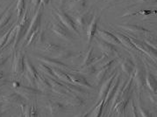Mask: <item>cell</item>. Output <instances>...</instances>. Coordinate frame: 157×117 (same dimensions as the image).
<instances>
[{
    "instance_id": "obj_44",
    "label": "cell",
    "mask_w": 157,
    "mask_h": 117,
    "mask_svg": "<svg viewBox=\"0 0 157 117\" xmlns=\"http://www.w3.org/2000/svg\"><path fill=\"white\" fill-rule=\"evenodd\" d=\"M137 3H153V2H156V0H132Z\"/></svg>"
},
{
    "instance_id": "obj_10",
    "label": "cell",
    "mask_w": 157,
    "mask_h": 117,
    "mask_svg": "<svg viewBox=\"0 0 157 117\" xmlns=\"http://www.w3.org/2000/svg\"><path fill=\"white\" fill-rule=\"evenodd\" d=\"M17 93L21 94L25 100H33L36 95L42 94L43 92L39 90L38 88H34L33 86H25L19 85L17 87H15Z\"/></svg>"
},
{
    "instance_id": "obj_17",
    "label": "cell",
    "mask_w": 157,
    "mask_h": 117,
    "mask_svg": "<svg viewBox=\"0 0 157 117\" xmlns=\"http://www.w3.org/2000/svg\"><path fill=\"white\" fill-rule=\"evenodd\" d=\"M130 98H131V93L120 99V101L116 103V105L113 107L112 113L115 112L119 115H123L124 113H125V110H126V106H127L129 101H130Z\"/></svg>"
},
{
    "instance_id": "obj_15",
    "label": "cell",
    "mask_w": 157,
    "mask_h": 117,
    "mask_svg": "<svg viewBox=\"0 0 157 117\" xmlns=\"http://www.w3.org/2000/svg\"><path fill=\"white\" fill-rule=\"evenodd\" d=\"M97 32H98V35L99 38H101L102 40L105 41L107 43L112 44V45H114V46L121 45L120 40L112 32H110V31H105V30H100V29H98Z\"/></svg>"
},
{
    "instance_id": "obj_47",
    "label": "cell",
    "mask_w": 157,
    "mask_h": 117,
    "mask_svg": "<svg viewBox=\"0 0 157 117\" xmlns=\"http://www.w3.org/2000/svg\"><path fill=\"white\" fill-rule=\"evenodd\" d=\"M5 78V74H4V72L0 69V80H3Z\"/></svg>"
},
{
    "instance_id": "obj_18",
    "label": "cell",
    "mask_w": 157,
    "mask_h": 117,
    "mask_svg": "<svg viewBox=\"0 0 157 117\" xmlns=\"http://www.w3.org/2000/svg\"><path fill=\"white\" fill-rule=\"evenodd\" d=\"M120 74H117V76H116V78H115V80H113V84H112V86L111 87L109 88V90H108V92H107L106 95H105V102H104V107L105 108L106 106L109 105L110 103V101H111V100L113 97V95H114V93L116 92V90H117V88H118V86L120 85Z\"/></svg>"
},
{
    "instance_id": "obj_12",
    "label": "cell",
    "mask_w": 157,
    "mask_h": 117,
    "mask_svg": "<svg viewBox=\"0 0 157 117\" xmlns=\"http://www.w3.org/2000/svg\"><path fill=\"white\" fill-rule=\"evenodd\" d=\"M69 77L71 80V82L73 84H75L77 86H82V87H87L90 89H94V86H92L88 82V80H86V78L82 75V74H77V73H68Z\"/></svg>"
},
{
    "instance_id": "obj_13",
    "label": "cell",
    "mask_w": 157,
    "mask_h": 117,
    "mask_svg": "<svg viewBox=\"0 0 157 117\" xmlns=\"http://www.w3.org/2000/svg\"><path fill=\"white\" fill-rule=\"evenodd\" d=\"M100 19V16L99 15H95L91 19L90 23L89 24L88 27H87V43L88 45L90 44L92 38H94L95 34L98 30V24L99 22Z\"/></svg>"
},
{
    "instance_id": "obj_41",
    "label": "cell",
    "mask_w": 157,
    "mask_h": 117,
    "mask_svg": "<svg viewBox=\"0 0 157 117\" xmlns=\"http://www.w3.org/2000/svg\"><path fill=\"white\" fill-rule=\"evenodd\" d=\"M131 108H132V117H139L138 112H137V108H136V106H135V104H134V102H133V101H132Z\"/></svg>"
},
{
    "instance_id": "obj_16",
    "label": "cell",
    "mask_w": 157,
    "mask_h": 117,
    "mask_svg": "<svg viewBox=\"0 0 157 117\" xmlns=\"http://www.w3.org/2000/svg\"><path fill=\"white\" fill-rule=\"evenodd\" d=\"M47 107H48V109L49 110V113L52 116L56 115L60 111L66 110L65 105L56 101H56L55 100H48L47 101Z\"/></svg>"
},
{
    "instance_id": "obj_9",
    "label": "cell",
    "mask_w": 157,
    "mask_h": 117,
    "mask_svg": "<svg viewBox=\"0 0 157 117\" xmlns=\"http://www.w3.org/2000/svg\"><path fill=\"white\" fill-rule=\"evenodd\" d=\"M119 28L123 29L124 31H128V32H132L135 36L137 35H143L146 37H148L153 35V33L150 31H148L147 29L144 28L143 26H140L138 25H132V24H127V25H119Z\"/></svg>"
},
{
    "instance_id": "obj_37",
    "label": "cell",
    "mask_w": 157,
    "mask_h": 117,
    "mask_svg": "<svg viewBox=\"0 0 157 117\" xmlns=\"http://www.w3.org/2000/svg\"><path fill=\"white\" fill-rule=\"evenodd\" d=\"M142 41H144L145 43L147 44V45H148L151 47L156 49V38L155 37H153V35L147 37L144 40H142Z\"/></svg>"
},
{
    "instance_id": "obj_1",
    "label": "cell",
    "mask_w": 157,
    "mask_h": 117,
    "mask_svg": "<svg viewBox=\"0 0 157 117\" xmlns=\"http://www.w3.org/2000/svg\"><path fill=\"white\" fill-rule=\"evenodd\" d=\"M133 63H134V70L132 73V80L136 86L140 90H143L146 86L145 78H146V68L140 60L137 55H133Z\"/></svg>"
},
{
    "instance_id": "obj_6",
    "label": "cell",
    "mask_w": 157,
    "mask_h": 117,
    "mask_svg": "<svg viewBox=\"0 0 157 117\" xmlns=\"http://www.w3.org/2000/svg\"><path fill=\"white\" fill-rule=\"evenodd\" d=\"M25 53L21 50L16 52L13 55V71L16 76L24 74L25 71Z\"/></svg>"
},
{
    "instance_id": "obj_8",
    "label": "cell",
    "mask_w": 157,
    "mask_h": 117,
    "mask_svg": "<svg viewBox=\"0 0 157 117\" xmlns=\"http://www.w3.org/2000/svg\"><path fill=\"white\" fill-rule=\"evenodd\" d=\"M36 58H37L38 60L44 63L47 66L50 67L51 68H60V69H63V70L68 72V73H71L72 72L73 68H69L66 64H64L61 60H58L56 59L47 57V56H36Z\"/></svg>"
},
{
    "instance_id": "obj_40",
    "label": "cell",
    "mask_w": 157,
    "mask_h": 117,
    "mask_svg": "<svg viewBox=\"0 0 157 117\" xmlns=\"http://www.w3.org/2000/svg\"><path fill=\"white\" fill-rule=\"evenodd\" d=\"M31 117H38V108L36 105H31Z\"/></svg>"
},
{
    "instance_id": "obj_19",
    "label": "cell",
    "mask_w": 157,
    "mask_h": 117,
    "mask_svg": "<svg viewBox=\"0 0 157 117\" xmlns=\"http://www.w3.org/2000/svg\"><path fill=\"white\" fill-rule=\"evenodd\" d=\"M36 86L39 90H40L43 93L52 90V86H51L50 82L48 80V78H45L43 74H39V73L36 78Z\"/></svg>"
},
{
    "instance_id": "obj_29",
    "label": "cell",
    "mask_w": 157,
    "mask_h": 117,
    "mask_svg": "<svg viewBox=\"0 0 157 117\" xmlns=\"http://www.w3.org/2000/svg\"><path fill=\"white\" fill-rule=\"evenodd\" d=\"M97 60V58H95L93 56V46H90L89 49L86 51L84 57H83V60H82V64L80 65V67L82 66H87V65H93V63L95 60Z\"/></svg>"
},
{
    "instance_id": "obj_21",
    "label": "cell",
    "mask_w": 157,
    "mask_h": 117,
    "mask_svg": "<svg viewBox=\"0 0 157 117\" xmlns=\"http://www.w3.org/2000/svg\"><path fill=\"white\" fill-rule=\"evenodd\" d=\"M145 83L147 88L150 90L151 92L155 94H156L157 92V80L156 77L154 76L146 68V78H145Z\"/></svg>"
},
{
    "instance_id": "obj_25",
    "label": "cell",
    "mask_w": 157,
    "mask_h": 117,
    "mask_svg": "<svg viewBox=\"0 0 157 117\" xmlns=\"http://www.w3.org/2000/svg\"><path fill=\"white\" fill-rule=\"evenodd\" d=\"M64 49H65V47H63L58 44L53 43V42H48V43L45 44V50L47 52H49L50 53H52L54 59H56Z\"/></svg>"
},
{
    "instance_id": "obj_24",
    "label": "cell",
    "mask_w": 157,
    "mask_h": 117,
    "mask_svg": "<svg viewBox=\"0 0 157 117\" xmlns=\"http://www.w3.org/2000/svg\"><path fill=\"white\" fill-rule=\"evenodd\" d=\"M12 7H13V5H11V6L9 7V9L7 10V12L6 13V14L2 17V19H0V36H2L3 33L10 27V26H9L6 29V26L8 25V24H9L10 20L12 19V16H13V12H12V10H11Z\"/></svg>"
},
{
    "instance_id": "obj_50",
    "label": "cell",
    "mask_w": 157,
    "mask_h": 117,
    "mask_svg": "<svg viewBox=\"0 0 157 117\" xmlns=\"http://www.w3.org/2000/svg\"><path fill=\"white\" fill-rule=\"evenodd\" d=\"M112 2L113 3H118V2H120V1H122V0H111Z\"/></svg>"
},
{
    "instance_id": "obj_42",
    "label": "cell",
    "mask_w": 157,
    "mask_h": 117,
    "mask_svg": "<svg viewBox=\"0 0 157 117\" xmlns=\"http://www.w3.org/2000/svg\"><path fill=\"white\" fill-rule=\"evenodd\" d=\"M31 3L33 4V5L34 6L35 9H38L40 5V0H31Z\"/></svg>"
},
{
    "instance_id": "obj_7",
    "label": "cell",
    "mask_w": 157,
    "mask_h": 117,
    "mask_svg": "<svg viewBox=\"0 0 157 117\" xmlns=\"http://www.w3.org/2000/svg\"><path fill=\"white\" fill-rule=\"evenodd\" d=\"M96 43L98 44V47L100 48V50L103 52V53L105 56H107L110 59H115V57H119L120 53L119 51L116 48V46L114 45L109 44L102 40L99 38H96Z\"/></svg>"
},
{
    "instance_id": "obj_46",
    "label": "cell",
    "mask_w": 157,
    "mask_h": 117,
    "mask_svg": "<svg viewBox=\"0 0 157 117\" xmlns=\"http://www.w3.org/2000/svg\"><path fill=\"white\" fill-rule=\"evenodd\" d=\"M10 6H11V5H10L9 6L7 7L6 9H5V10H4L3 12H0V19H2V17H3V16H4V15L6 14V12H7V10L9 9V7H10Z\"/></svg>"
},
{
    "instance_id": "obj_5",
    "label": "cell",
    "mask_w": 157,
    "mask_h": 117,
    "mask_svg": "<svg viewBox=\"0 0 157 117\" xmlns=\"http://www.w3.org/2000/svg\"><path fill=\"white\" fill-rule=\"evenodd\" d=\"M128 37L130 38V40H131L132 45H133V46L135 47V49L142 52L148 58H150L153 61H155V63H156V49H155V48L149 46L148 45H147V44L145 43L144 41L140 40L137 38L132 37V36H128Z\"/></svg>"
},
{
    "instance_id": "obj_20",
    "label": "cell",
    "mask_w": 157,
    "mask_h": 117,
    "mask_svg": "<svg viewBox=\"0 0 157 117\" xmlns=\"http://www.w3.org/2000/svg\"><path fill=\"white\" fill-rule=\"evenodd\" d=\"M63 101H64L67 106L70 107H81L84 104V100L75 93H71L69 96L63 97Z\"/></svg>"
},
{
    "instance_id": "obj_35",
    "label": "cell",
    "mask_w": 157,
    "mask_h": 117,
    "mask_svg": "<svg viewBox=\"0 0 157 117\" xmlns=\"http://www.w3.org/2000/svg\"><path fill=\"white\" fill-rule=\"evenodd\" d=\"M38 69L42 73V74H45L47 76H49V77L53 78V79H56V77L54 74V72H53L52 68L50 67H48V66H47L44 63H42V62L40 63L38 65Z\"/></svg>"
},
{
    "instance_id": "obj_33",
    "label": "cell",
    "mask_w": 157,
    "mask_h": 117,
    "mask_svg": "<svg viewBox=\"0 0 157 117\" xmlns=\"http://www.w3.org/2000/svg\"><path fill=\"white\" fill-rule=\"evenodd\" d=\"M63 83L69 92L73 93H86V91L82 88V86H77L73 83H68V82H63Z\"/></svg>"
},
{
    "instance_id": "obj_36",
    "label": "cell",
    "mask_w": 157,
    "mask_h": 117,
    "mask_svg": "<svg viewBox=\"0 0 157 117\" xmlns=\"http://www.w3.org/2000/svg\"><path fill=\"white\" fill-rule=\"evenodd\" d=\"M112 66H108V67H105V68H99L98 71V74L96 76V80H97V84H100L102 80L105 79V77L106 76L108 72L111 70Z\"/></svg>"
},
{
    "instance_id": "obj_52",
    "label": "cell",
    "mask_w": 157,
    "mask_h": 117,
    "mask_svg": "<svg viewBox=\"0 0 157 117\" xmlns=\"http://www.w3.org/2000/svg\"><path fill=\"white\" fill-rule=\"evenodd\" d=\"M99 1H101V0H99Z\"/></svg>"
},
{
    "instance_id": "obj_28",
    "label": "cell",
    "mask_w": 157,
    "mask_h": 117,
    "mask_svg": "<svg viewBox=\"0 0 157 117\" xmlns=\"http://www.w3.org/2000/svg\"><path fill=\"white\" fill-rule=\"evenodd\" d=\"M97 71V68L94 65H87V66H82L76 69H72L71 73H77L80 74H85V75H91Z\"/></svg>"
},
{
    "instance_id": "obj_22",
    "label": "cell",
    "mask_w": 157,
    "mask_h": 117,
    "mask_svg": "<svg viewBox=\"0 0 157 117\" xmlns=\"http://www.w3.org/2000/svg\"><path fill=\"white\" fill-rule=\"evenodd\" d=\"M117 74H118V73H117L116 71H114V72L113 73V74H111V75L108 77V79H107V80H105L103 84H102V86H101V88H100V91H99V100L105 97L107 92H108L109 88H110L111 86H112L113 80H115V78H116Z\"/></svg>"
},
{
    "instance_id": "obj_3",
    "label": "cell",
    "mask_w": 157,
    "mask_h": 117,
    "mask_svg": "<svg viewBox=\"0 0 157 117\" xmlns=\"http://www.w3.org/2000/svg\"><path fill=\"white\" fill-rule=\"evenodd\" d=\"M52 13L54 15H56L57 17V19L60 20V22L63 24L66 28H68L69 31L73 33L76 34L78 37H80V32H79V30L77 28V26L75 25V21L73 20V19L69 16L68 13H66L63 10H60V9H56L55 8L53 11H52Z\"/></svg>"
},
{
    "instance_id": "obj_34",
    "label": "cell",
    "mask_w": 157,
    "mask_h": 117,
    "mask_svg": "<svg viewBox=\"0 0 157 117\" xmlns=\"http://www.w3.org/2000/svg\"><path fill=\"white\" fill-rule=\"evenodd\" d=\"M25 1L26 0H18L17 5H16V12H17V22L19 23L21 19L23 14L25 11Z\"/></svg>"
},
{
    "instance_id": "obj_31",
    "label": "cell",
    "mask_w": 157,
    "mask_h": 117,
    "mask_svg": "<svg viewBox=\"0 0 157 117\" xmlns=\"http://www.w3.org/2000/svg\"><path fill=\"white\" fill-rule=\"evenodd\" d=\"M100 101L96 105L93 110L90 112V117H101L102 114H103V110L105 108L104 107V102H105V98L99 100Z\"/></svg>"
},
{
    "instance_id": "obj_32",
    "label": "cell",
    "mask_w": 157,
    "mask_h": 117,
    "mask_svg": "<svg viewBox=\"0 0 157 117\" xmlns=\"http://www.w3.org/2000/svg\"><path fill=\"white\" fill-rule=\"evenodd\" d=\"M25 68L26 69L27 74H29L35 79L37 78V70H36V68H34V66L33 65V63H32V61L28 57H25Z\"/></svg>"
},
{
    "instance_id": "obj_39",
    "label": "cell",
    "mask_w": 157,
    "mask_h": 117,
    "mask_svg": "<svg viewBox=\"0 0 157 117\" xmlns=\"http://www.w3.org/2000/svg\"><path fill=\"white\" fill-rule=\"evenodd\" d=\"M9 59H10V55L4 54V53H1V54H0V68H2V67L8 61Z\"/></svg>"
},
{
    "instance_id": "obj_2",
    "label": "cell",
    "mask_w": 157,
    "mask_h": 117,
    "mask_svg": "<svg viewBox=\"0 0 157 117\" xmlns=\"http://www.w3.org/2000/svg\"><path fill=\"white\" fill-rule=\"evenodd\" d=\"M49 28H50L51 31H53L60 38H63L64 40L70 42V43L75 40L73 33L60 22V20L57 19L56 15H54V19L50 22Z\"/></svg>"
},
{
    "instance_id": "obj_26",
    "label": "cell",
    "mask_w": 157,
    "mask_h": 117,
    "mask_svg": "<svg viewBox=\"0 0 157 117\" xmlns=\"http://www.w3.org/2000/svg\"><path fill=\"white\" fill-rule=\"evenodd\" d=\"M117 38L120 40V42L121 45H123L126 48H127L128 50H136L135 49V47L133 46V45L131 42V40H130V38L129 37L127 36V35H125V34H122V33H120V32H117V31H115L114 33H113Z\"/></svg>"
},
{
    "instance_id": "obj_49",
    "label": "cell",
    "mask_w": 157,
    "mask_h": 117,
    "mask_svg": "<svg viewBox=\"0 0 157 117\" xmlns=\"http://www.w3.org/2000/svg\"><path fill=\"white\" fill-rule=\"evenodd\" d=\"M18 117H24L23 114H22V112H19V115H18Z\"/></svg>"
},
{
    "instance_id": "obj_43",
    "label": "cell",
    "mask_w": 157,
    "mask_h": 117,
    "mask_svg": "<svg viewBox=\"0 0 157 117\" xmlns=\"http://www.w3.org/2000/svg\"><path fill=\"white\" fill-rule=\"evenodd\" d=\"M90 114V111H87V112H84V113H81V114L75 115V117H89Z\"/></svg>"
},
{
    "instance_id": "obj_27",
    "label": "cell",
    "mask_w": 157,
    "mask_h": 117,
    "mask_svg": "<svg viewBox=\"0 0 157 117\" xmlns=\"http://www.w3.org/2000/svg\"><path fill=\"white\" fill-rule=\"evenodd\" d=\"M120 68L124 73H126L128 76H130L133 73V70H134V63L131 59L125 58L120 63Z\"/></svg>"
},
{
    "instance_id": "obj_38",
    "label": "cell",
    "mask_w": 157,
    "mask_h": 117,
    "mask_svg": "<svg viewBox=\"0 0 157 117\" xmlns=\"http://www.w3.org/2000/svg\"><path fill=\"white\" fill-rule=\"evenodd\" d=\"M136 108L139 111V113L141 115V117H153L152 113H150L149 111L147 110V109H145L140 104H139L138 107H136Z\"/></svg>"
},
{
    "instance_id": "obj_14",
    "label": "cell",
    "mask_w": 157,
    "mask_h": 117,
    "mask_svg": "<svg viewBox=\"0 0 157 117\" xmlns=\"http://www.w3.org/2000/svg\"><path fill=\"white\" fill-rule=\"evenodd\" d=\"M25 100L21 94H19V93H9L6 96L3 97V101L6 102L7 104H18V105H23L26 103Z\"/></svg>"
},
{
    "instance_id": "obj_23",
    "label": "cell",
    "mask_w": 157,
    "mask_h": 117,
    "mask_svg": "<svg viewBox=\"0 0 157 117\" xmlns=\"http://www.w3.org/2000/svg\"><path fill=\"white\" fill-rule=\"evenodd\" d=\"M87 5V0H69V9L74 13H81L85 10Z\"/></svg>"
},
{
    "instance_id": "obj_53",
    "label": "cell",
    "mask_w": 157,
    "mask_h": 117,
    "mask_svg": "<svg viewBox=\"0 0 157 117\" xmlns=\"http://www.w3.org/2000/svg\"><path fill=\"white\" fill-rule=\"evenodd\" d=\"M0 6H1V5H0Z\"/></svg>"
},
{
    "instance_id": "obj_51",
    "label": "cell",
    "mask_w": 157,
    "mask_h": 117,
    "mask_svg": "<svg viewBox=\"0 0 157 117\" xmlns=\"http://www.w3.org/2000/svg\"><path fill=\"white\" fill-rule=\"evenodd\" d=\"M2 115H3V112H0V117H2Z\"/></svg>"
},
{
    "instance_id": "obj_48",
    "label": "cell",
    "mask_w": 157,
    "mask_h": 117,
    "mask_svg": "<svg viewBox=\"0 0 157 117\" xmlns=\"http://www.w3.org/2000/svg\"><path fill=\"white\" fill-rule=\"evenodd\" d=\"M67 1H68V0H60V5L63 6V5H65V3H66Z\"/></svg>"
},
{
    "instance_id": "obj_45",
    "label": "cell",
    "mask_w": 157,
    "mask_h": 117,
    "mask_svg": "<svg viewBox=\"0 0 157 117\" xmlns=\"http://www.w3.org/2000/svg\"><path fill=\"white\" fill-rule=\"evenodd\" d=\"M49 2H50V0H40V5H42L43 7H45Z\"/></svg>"
},
{
    "instance_id": "obj_30",
    "label": "cell",
    "mask_w": 157,
    "mask_h": 117,
    "mask_svg": "<svg viewBox=\"0 0 157 117\" xmlns=\"http://www.w3.org/2000/svg\"><path fill=\"white\" fill-rule=\"evenodd\" d=\"M54 74L56 75V79L59 80L63 81V82H68V83H72L71 80L69 77V74L68 72L64 71L63 69H60V68H52Z\"/></svg>"
},
{
    "instance_id": "obj_4",
    "label": "cell",
    "mask_w": 157,
    "mask_h": 117,
    "mask_svg": "<svg viewBox=\"0 0 157 117\" xmlns=\"http://www.w3.org/2000/svg\"><path fill=\"white\" fill-rule=\"evenodd\" d=\"M43 9L44 7L42 5H40V6L36 11V13L34 15V17L31 20L28 29L25 32V37L23 38V46H25V43L27 41V39L31 36V34L33 31H37L39 29H40V24H41V17H42V13H43Z\"/></svg>"
},
{
    "instance_id": "obj_11",
    "label": "cell",
    "mask_w": 157,
    "mask_h": 117,
    "mask_svg": "<svg viewBox=\"0 0 157 117\" xmlns=\"http://www.w3.org/2000/svg\"><path fill=\"white\" fill-rule=\"evenodd\" d=\"M92 18H93V13L90 11L78 13V15L75 17V25L76 26L80 27L81 29H84V28L88 27L89 24L90 23Z\"/></svg>"
}]
</instances>
